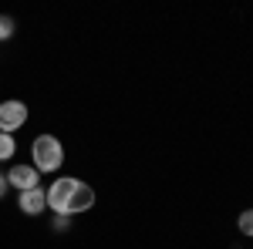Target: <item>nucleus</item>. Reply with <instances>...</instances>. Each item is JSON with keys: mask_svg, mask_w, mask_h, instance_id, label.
I'll return each mask as SVG.
<instances>
[{"mask_svg": "<svg viewBox=\"0 0 253 249\" xmlns=\"http://www.w3.org/2000/svg\"><path fill=\"white\" fill-rule=\"evenodd\" d=\"M14 152H17V142H14V135H3V132H0V162L14 158Z\"/></svg>", "mask_w": 253, "mask_h": 249, "instance_id": "nucleus-6", "label": "nucleus"}, {"mask_svg": "<svg viewBox=\"0 0 253 249\" xmlns=\"http://www.w3.org/2000/svg\"><path fill=\"white\" fill-rule=\"evenodd\" d=\"M27 125V105L10 98V101H0V132L3 135H14Z\"/></svg>", "mask_w": 253, "mask_h": 249, "instance_id": "nucleus-3", "label": "nucleus"}, {"mask_svg": "<svg viewBox=\"0 0 253 249\" xmlns=\"http://www.w3.org/2000/svg\"><path fill=\"white\" fill-rule=\"evenodd\" d=\"M7 37H14V17H0V40H7Z\"/></svg>", "mask_w": 253, "mask_h": 249, "instance_id": "nucleus-8", "label": "nucleus"}, {"mask_svg": "<svg viewBox=\"0 0 253 249\" xmlns=\"http://www.w3.org/2000/svg\"><path fill=\"white\" fill-rule=\"evenodd\" d=\"M236 226H240V232H243V236H253V209H243V212H240Z\"/></svg>", "mask_w": 253, "mask_h": 249, "instance_id": "nucleus-7", "label": "nucleus"}, {"mask_svg": "<svg viewBox=\"0 0 253 249\" xmlns=\"http://www.w3.org/2000/svg\"><path fill=\"white\" fill-rule=\"evenodd\" d=\"M95 206V189L81 178H54V185H47V209L61 212V215H81Z\"/></svg>", "mask_w": 253, "mask_h": 249, "instance_id": "nucleus-1", "label": "nucleus"}, {"mask_svg": "<svg viewBox=\"0 0 253 249\" xmlns=\"http://www.w3.org/2000/svg\"><path fill=\"white\" fill-rule=\"evenodd\" d=\"M51 226H54V232H68V229H71V215L54 212V222H51Z\"/></svg>", "mask_w": 253, "mask_h": 249, "instance_id": "nucleus-9", "label": "nucleus"}, {"mask_svg": "<svg viewBox=\"0 0 253 249\" xmlns=\"http://www.w3.org/2000/svg\"><path fill=\"white\" fill-rule=\"evenodd\" d=\"M31 158H34L38 172H54V169L64 165V145L54 135H38L34 145H31Z\"/></svg>", "mask_w": 253, "mask_h": 249, "instance_id": "nucleus-2", "label": "nucleus"}, {"mask_svg": "<svg viewBox=\"0 0 253 249\" xmlns=\"http://www.w3.org/2000/svg\"><path fill=\"white\" fill-rule=\"evenodd\" d=\"M7 185H10V182H7V175L0 172V199H3V192H7Z\"/></svg>", "mask_w": 253, "mask_h": 249, "instance_id": "nucleus-10", "label": "nucleus"}, {"mask_svg": "<svg viewBox=\"0 0 253 249\" xmlns=\"http://www.w3.org/2000/svg\"><path fill=\"white\" fill-rule=\"evenodd\" d=\"M38 178H41V172L34 169V165H27V162H17V165L7 172V182H10V185H14L17 192L38 189Z\"/></svg>", "mask_w": 253, "mask_h": 249, "instance_id": "nucleus-4", "label": "nucleus"}, {"mask_svg": "<svg viewBox=\"0 0 253 249\" xmlns=\"http://www.w3.org/2000/svg\"><path fill=\"white\" fill-rule=\"evenodd\" d=\"M17 206L24 215H41V212L47 209V189H27V192H20L17 195Z\"/></svg>", "mask_w": 253, "mask_h": 249, "instance_id": "nucleus-5", "label": "nucleus"}]
</instances>
